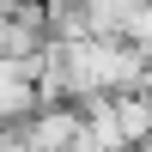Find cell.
<instances>
[{
    "mask_svg": "<svg viewBox=\"0 0 152 152\" xmlns=\"http://www.w3.org/2000/svg\"><path fill=\"white\" fill-rule=\"evenodd\" d=\"M49 49L43 0H0V61H37Z\"/></svg>",
    "mask_w": 152,
    "mask_h": 152,
    "instance_id": "1",
    "label": "cell"
},
{
    "mask_svg": "<svg viewBox=\"0 0 152 152\" xmlns=\"http://www.w3.org/2000/svg\"><path fill=\"white\" fill-rule=\"evenodd\" d=\"M18 134L31 152H79V110L73 104H37L18 122Z\"/></svg>",
    "mask_w": 152,
    "mask_h": 152,
    "instance_id": "2",
    "label": "cell"
},
{
    "mask_svg": "<svg viewBox=\"0 0 152 152\" xmlns=\"http://www.w3.org/2000/svg\"><path fill=\"white\" fill-rule=\"evenodd\" d=\"M37 110V61H0V128H18Z\"/></svg>",
    "mask_w": 152,
    "mask_h": 152,
    "instance_id": "3",
    "label": "cell"
},
{
    "mask_svg": "<svg viewBox=\"0 0 152 152\" xmlns=\"http://www.w3.org/2000/svg\"><path fill=\"white\" fill-rule=\"evenodd\" d=\"M110 116H116V128H122L128 146L152 140V97L146 91H116V97H110Z\"/></svg>",
    "mask_w": 152,
    "mask_h": 152,
    "instance_id": "4",
    "label": "cell"
}]
</instances>
